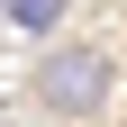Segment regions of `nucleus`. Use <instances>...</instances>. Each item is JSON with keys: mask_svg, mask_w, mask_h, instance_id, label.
I'll use <instances>...</instances> for the list:
<instances>
[{"mask_svg": "<svg viewBox=\"0 0 127 127\" xmlns=\"http://www.w3.org/2000/svg\"><path fill=\"white\" fill-rule=\"evenodd\" d=\"M36 91H45V109H64V118H82V109H91V100L109 91V64H100V55H45Z\"/></svg>", "mask_w": 127, "mask_h": 127, "instance_id": "1", "label": "nucleus"}, {"mask_svg": "<svg viewBox=\"0 0 127 127\" xmlns=\"http://www.w3.org/2000/svg\"><path fill=\"white\" fill-rule=\"evenodd\" d=\"M9 18H18V27H55V18H64V0H9Z\"/></svg>", "mask_w": 127, "mask_h": 127, "instance_id": "2", "label": "nucleus"}]
</instances>
